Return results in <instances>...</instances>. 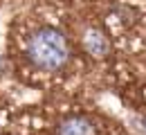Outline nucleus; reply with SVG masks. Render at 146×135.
I'll list each match as a JSON object with an SVG mask.
<instances>
[{
  "label": "nucleus",
  "instance_id": "7ed1b4c3",
  "mask_svg": "<svg viewBox=\"0 0 146 135\" xmlns=\"http://www.w3.org/2000/svg\"><path fill=\"white\" fill-rule=\"evenodd\" d=\"M83 43H86V50L97 59H104L110 52L108 36H106L104 32H99V29H88L86 36H83Z\"/></svg>",
  "mask_w": 146,
  "mask_h": 135
},
{
  "label": "nucleus",
  "instance_id": "f257e3e1",
  "mask_svg": "<svg viewBox=\"0 0 146 135\" xmlns=\"http://www.w3.org/2000/svg\"><path fill=\"white\" fill-rule=\"evenodd\" d=\"M27 57H29V61L36 65L38 70L56 72V70H61L68 63L70 47H68L65 36L58 29H54V27H40V29H36L29 36Z\"/></svg>",
  "mask_w": 146,
  "mask_h": 135
},
{
  "label": "nucleus",
  "instance_id": "f03ea898",
  "mask_svg": "<svg viewBox=\"0 0 146 135\" xmlns=\"http://www.w3.org/2000/svg\"><path fill=\"white\" fill-rule=\"evenodd\" d=\"M56 135H97V124L90 117H70L58 126Z\"/></svg>",
  "mask_w": 146,
  "mask_h": 135
}]
</instances>
